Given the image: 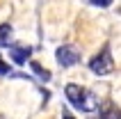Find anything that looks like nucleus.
Returning <instances> with one entry per match:
<instances>
[{
  "mask_svg": "<svg viewBox=\"0 0 121 119\" xmlns=\"http://www.w3.org/2000/svg\"><path fill=\"white\" fill-rule=\"evenodd\" d=\"M64 94H66L69 103H71L75 110H80V112H94L96 108H98V99H96L89 89H85V87H80V85L69 82V85L64 87Z\"/></svg>",
  "mask_w": 121,
  "mask_h": 119,
  "instance_id": "nucleus-1",
  "label": "nucleus"
},
{
  "mask_svg": "<svg viewBox=\"0 0 121 119\" xmlns=\"http://www.w3.org/2000/svg\"><path fill=\"white\" fill-rule=\"evenodd\" d=\"M89 69H91L96 76H105V73H112V71H114V60H112L110 48H103L98 55H94L91 62H89Z\"/></svg>",
  "mask_w": 121,
  "mask_h": 119,
  "instance_id": "nucleus-2",
  "label": "nucleus"
},
{
  "mask_svg": "<svg viewBox=\"0 0 121 119\" xmlns=\"http://www.w3.org/2000/svg\"><path fill=\"white\" fill-rule=\"evenodd\" d=\"M57 62H60L62 66H73V64H78L80 62V53H78V48L75 46H60L57 48Z\"/></svg>",
  "mask_w": 121,
  "mask_h": 119,
  "instance_id": "nucleus-3",
  "label": "nucleus"
},
{
  "mask_svg": "<svg viewBox=\"0 0 121 119\" xmlns=\"http://www.w3.org/2000/svg\"><path fill=\"white\" fill-rule=\"evenodd\" d=\"M9 55H12L14 64H25L30 60V55H32V48L30 46H12L9 48Z\"/></svg>",
  "mask_w": 121,
  "mask_h": 119,
  "instance_id": "nucleus-4",
  "label": "nucleus"
},
{
  "mask_svg": "<svg viewBox=\"0 0 121 119\" xmlns=\"http://www.w3.org/2000/svg\"><path fill=\"white\" fill-rule=\"evenodd\" d=\"M101 119H119V108L114 105V103H105L101 110Z\"/></svg>",
  "mask_w": 121,
  "mask_h": 119,
  "instance_id": "nucleus-5",
  "label": "nucleus"
},
{
  "mask_svg": "<svg viewBox=\"0 0 121 119\" xmlns=\"http://www.w3.org/2000/svg\"><path fill=\"white\" fill-rule=\"evenodd\" d=\"M12 39V25L9 23H2L0 25V46H7Z\"/></svg>",
  "mask_w": 121,
  "mask_h": 119,
  "instance_id": "nucleus-6",
  "label": "nucleus"
},
{
  "mask_svg": "<svg viewBox=\"0 0 121 119\" xmlns=\"http://www.w3.org/2000/svg\"><path fill=\"white\" fill-rule=\"evenodd\" d=\"M30 66L34 69V73H37L41 80H50V71H48V69H43V66H39V62H30Z\"/></svg>",
  "mask_w": 121,
  "mask_h": 119,
  "instance_id": "nucleus-7",
  "label": "nucleus"
},
{
  "mask_svg": "<svg viewBox=\"0 0 121 119\" xmlns=\"http://www.w3.org/2000/svg\"><path fill=\"white\" fill-rule=\"evenodd\" d=\"M91 5H96V7H110L112 0H91Z\"/></svg>",
  "mask_w": 121,
  "mask_h": 119,
  "instance_id": "nucleus-8",
  "label": "nucleus"
},
{
  "mask_svg": "<svg viewBox=\"0 0 121 119\" xmlns=\"http://www.w3.org/2000/svg\"><path fill=\"white\" fill-rule=\"evenodd\" d=\"M0 76H9V66H7V62H2V60H0Z\"/></svg>",
  "mask_w": 121,
  "mask_h": 119,
  "instance_id": "nucleus-9",
  "label": "nucleus"
},
{
  "mask_svg": "<svg viewBox=\"0 0 121 119\" xmlns=\"http://www.w3.org/2000/svg\"><path fill=\"white\" fill-rule=\"evenodd\" d=\"M62 119H73V114L69 112V110H62Z\"/></svg>",
  "mask_w": 121,
  "mask_h": 119,
  "instance_id": "nucleus-10",
  "label": "nucleus"
}]
</instances>
